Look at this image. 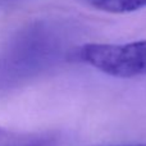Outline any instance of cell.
<instances>
[{"label":"cell","instance_id":"7a4b0ae2","mask_svg":"<svg viewBox=\"0 0 146 146\" xmlns=\"http://www.w3.org/2000/svg\"><path fill=\"white\" fill-rule=\"evenodd\" d=\"M69 59H77L113 77L146 76V40L127 44H83L73 49Z\"/></svg>","mask_w":146,"mask_h":146},{"label":"cell","instance_id":"6da1fadb","mask_svg":"<svg viewBox=\"0 0 146 146\" xmlns=\"http://www.w3.org/2000/svg\"><path fill=\"white\" fill-rule=\"evenodd\" d=\"M62 23L36 19L21 27L0 50V87H13L69 58Z\"/></svg>","mask_w":146,"mask_h":146},{"label":"cell","instance_id":"277c9868","mask_svg":"<svg viewBox=\"0 0 146 146\" xmlns=\"http://www.w3.org/2000/svg\"><path fill=\"white\" fill-rule=\"evenodd\" d=\"M96 10L111 14H124L146 8V0H81Z\"/></svg>","mask_w":146,"mask_h":146},{"label":"cell","instance_id":"5b68a950","mask_svg":"<svg viewBox=\"0 0 146 146\" xmlns=\"http://www.w3.org/2000/svg\"><path fill=\"white\" fill-rule=\"evenodd\" d=\"M113 146H146V144H133V145H113Z\"/></svg>","mask_w":146,"mask_h":146},{"label":"cell","instance_id":"3957f363","mask_svg":"<svg viewBox=\"0 0 146 146\" xmlns=\"http://www.w3.org/2000/svg\"><path fill=\"white\" fill-rule=\"evenodd\" d=\"M59 137L48 132H22L0 127V146H58Z\"/></svg>","mask_w":146,"mask_h":146}]
</instances>
